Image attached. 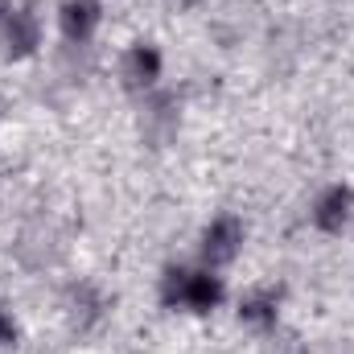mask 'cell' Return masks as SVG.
Listing matches in <instances>:
<instances>
[{"mask_svg":"<svg viewBox=\"0 0 354 354\" xmlns=\"http://www.w3.org/2000/svg\"><path fill=\"white\" fill-rule=\"evenodd\" d=\"M239 248H243V223L231 218V214L214 218V223L202 231V260H206L210 268L231 264V260L239 256Z\"/></svg>","mask_w":354,"mask_h":354,"instance_id":"cell-2","label":"cell"},{"mask_svg":"<svg viewBox=\"0 0 354 354\" xmlns=\"http://www.w3.org/2000/svg\"><path fill=\"white\" fill-rule=\"evenodd\" d=\"M264 354H305L301 351V342H292V338H284V342H272Z\"/></svg>","mask_w":354,"mask_h":354,"instance_id":"cell-9","label":"cell"},{"mask_svg":"<svg viewBox=\"0 0 354 354\" xmlns=\"http://www.w3.org/2000/svg\"><path fill=\"white\" fill-rule=\"evenodd\" d=\"M0 25H4V58H29L41 46V21L33 8H12Z\"/></svg>","mask_w":354,"mask_h":354,"instance_id":"cell-3","label":"cell"},{"mask_svg":"<svg viewBox=\"0 0 354 354\" xmlns=\"http://www.w3.org/2000/svg\"><path fill=\"white\" fill-rule=\"evenodd\" d=\"M354 218V189L351 185H330L322 189V198L313 202V227L326 235H338Z\"/></svg>","mask_w":354,"mask_h":354,"instance_id":"cell-4","label":"cell"},{"mask_svg":"<svg viewBox=\"0 0 354 354\" xmlns=\"http://www.w3.org/2000/svg\"><path fill=\"white\" fill-rule=\"evenodd\" d=\"M161 301L169 309H189V313H210L223 301V280L214 272H185V268H169L165 284H161Z\"/></svg>","mask_w":354,"mask_h":354,"instance_id":"cell-1","label":"cell"},{"mask_svg":"<svg viewBox=\"0 0 354 354\" xmlns=\"http://www.w3.org/2000/svg\"><path fill=\"white\" fill-rule=\"evenodd\" d=\"M8 12H12V4H8V0H0V21H4Z\"/></svg>","mask_w":354,"mask_h":354,"instance_id":"cell-11","label":"cell"},{"mask_svg":"<svg viewBox=\"0 0 354 354\" xmlns=\"http://www.w3.org/2000/svg\"><path fill=\"white\" fill-rule=\"evenodd\" d=\"M66 313H71L75 330H91V326L103 317V297H99L91 284H75V288H71V301H66Z\"/></svg>","mask_w":354,"mask_h":354,"instance_id":"cell-8","label":"cell"},{"mask_svg":"<svg viewBox=\"0 0 354 354\" xmlns=\"http://www.w3.org/2000/svg\"><path fill=\"white\" fill-rule=\"evenodd\" d=\"M239 317L248 326H260V330H272L276 317H280V288H256L239 301Z\"/></svg>","mask_w":354,"mask_h":354,"instance_id":"cell-7","label":"cell"},{"mask_svg":"<svg viewBox=\"0 0 354 354\" xmlns=\"http://www.w3.org/2000/svg\"><path fill=\"white\" fill-rule=\"evenodd\" d=\"M12 338H17V326H12V322H8V317L0 313V346H8Z\"/></svg>","mask_w":354,"mask_h":354,"instance_id":"cell-10","label":"cell"},{"mask_svg":"<svg viewBox=\"0 0 354 354\" xmlns=\"http://www.w3.org/2000/svg\"><path fill=\"white\" fill-rule=\"evenodd\" d=\"M157 79H161V54H157V46L136 41L128 50V58H124V83L132 91H149Z\"/></svg>","mask_w":354,"mask_h":354,"instance_id":"cell-6","label":"cell"},{"mask_svg":"<svg viewBox=\"0 0 354 354\" xmlns=\"http://www.w3.org/2000/svg\"><path fill=\"white\" fill-rule=\"evenodd\" d=\"M99 21H103V12L95 0H66L62 4V37L71 46H87L99 29Z\"/></svg>","mask_w":354,"mask_h":354,"instance_id":"cell-5","label":"cell"}]
</instances>
